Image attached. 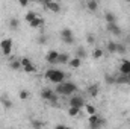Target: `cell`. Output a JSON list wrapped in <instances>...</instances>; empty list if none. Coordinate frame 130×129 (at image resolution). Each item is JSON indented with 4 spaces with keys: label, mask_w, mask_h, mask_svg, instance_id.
I'll return each mask as SVG.
<instances>
[{
    "label": "cell",
    "mask_w": 130,
    "mask_h": 129,
    "mask_svg": "<svg viewBox=\"0 0 130 129\" xmlns=\"http://www.w3.org/2000/svg\"><path fill=\"white\" fill-rule=\"evenodd\" d=\"M36 17H38V15H36V12H35V11H27V12H26V15H24V20L30 24Z\"/></svg>",
    "instance_id": "18"
},
{
    "label": "cell",
    "mask_w": 130,
    "mask_h": 129,
    "mask_svg": "<svg viewBox=\"0 0 130 129\" xmlns=\"http://www.w3.org/2000/svg\"><path fill=\"white\" fill-rule=\"evenodd\" d=\"M55 129H68V126L64 125V123H58V125L55 126Z\"/></svg>",
    "instance_id": "35"
},
{
    "label": "cell",
    "mask_w": 130,
    "mask_h": 129,
    "mask_svg": "<svg viewBox=\"0 0 130 129\" xmlns=\"http://www.w3.org/2000/svg\"><path fill=\"white\" fill-rule=\"evenodd\" d=\"M117 47H118V43H113V41H109L107 46H106L109 53H117Z\"/></svg>",
    "instance_id": "22"
},
{
    "label": "cell",
    "mask_w": 130,
    "mask_h": 129,
    "mask_svg": "<svg viewBox=\"0 0 130 129\" xmlns=\"http://www.w3.org/2000/svg\"><path fill=\"white\" fill-rule=\"evenodd\" d=\"M88 123L91 129H100L103 125H106V120L97 114H94V115H88Z\"/></svg>",
    "instance_id": "3"
},
{
    "label": "cell",
    "mask_w": 130,
    "mask_h": 129,
    "mask_svg": "<svg viewBox=\"0 0 130 129\" xmlns=\"http://www.w3.org/2000/svg\"><path fill=\"white\" fill-rule=\"evenodd\" d=\"M86 8H88V11H91V12H95L98 9V3L95 0H89V2H86Z\"/></svg>",
    "instance_id": "21"
},
{
    "label": "cell",
    "mask_w": 130,
    "mask_h": 129,
    "mask_svg": "<svg viewBox=\"0 0 130 129\" xmlns=\"http://www.w3.org/2000/svg\"><path fill=\"white\" fill-rule=\"evenodd\" d=\"M86 56V52H85V49L83 47H77V50H76V58H79V59H83Z\"/></svg>",
    "instance_id": "26"
},
{
    "label": "cell",
    "mask_w": 130,
    "mask_h": 129,
    "mask_svg": "<svg viewBox=\"0 0 130 129\" xmlns=\"http://www.w3.org/2000/svg\"><path fill=\"white\" fill-rule=\"evenodd\" d=\"M115 84H121V85H129L130 84V81H129V78L127 76H123V74H120V76H117L115 78Z\"/></svg>",
    "instance_id": "19"
},
{
    "label": "cell",
    "mask_w": 130,
    "mask_h": 129,
    "mask_svg": "<svg viewBox=\"0 0 130 129\" xmlns=\"http://www.w3.org/2000/svg\"><path fill=\"white\" fill-rule=\"evenodd\" d=\"M117 53H126V47L123 46V44H118V47H117Z\"/></svg>",
    "instance_id": "32"
},
{
    "label": "cell",
    "mask_w": 130,
    "mask_h": 129,
    "mask_svg": "<svg viewBox=\"0 0 130 129\" xmlns=\"http://www.w3.org/2000/svg\"><path fill=\"white\" fill-rule=\"evenodd\" d=\"M68 65H70L71 68H79V67L82 65V59H79V58H76V56H74V58H71V59H70Z\"/></svg>",
    "instance_id": "20"
},
{
    "label": "cell",
    "mask_w": 130,
    "mask_h": 129,
    "mask_svg": "<svg viewBox=\"0 0 130 129\" xmlns=\"http://www.w3.org/2000/svg\"><path fill=\"white\" fill-rule=\"evenodd\" d=\"M85 108H86V114H88V115L97 114V108H95L94 105H85Z\"/></svg>",
    "instance_id": "27"
},
{
    "label": "cell",
    "mask_w": 130,
    "mask_h": 129,
    "mask_svg": "<svg viewBox=\"0 0 130 129\" xmlns=\"http://www.w3.org/2000/svg\"><path fill=\"white\" fill-rule=\"evenodd\" d=\"M103 55H104V52H103V49H94L92 50V58L94 59H100V58H103Z\"/></svg>",
    "instance_id": "24"
},
{
    "label": "cell",
    "mask_w": 130,
    "mask_h": 129,
    "mask_svg": "<svg viewBox=\"0 0 130 129\" xmlns=\"http://www.w3.org/2000/svg\"><path fill=\"white\" fill-rule=\"evenodd\" d=\"M18 97H20V100H27V99L30 97V93H29L27 90H21V91L18 93Z\"/></svg>",
    "instance_id": "29"
},
{
    "label": "cell",
    "mask_w": 130,
    "mask_h": 129,
    "mask_svg": "<svg viewBox=\"0 0 130 129\" xmlns=\"http://www.w3.org/2000/svg\"><path fill=\"white\" fill-rule=\"evenodd\" d=\"M18 26H20V21H18V18H11L9 20V28L11 29H18Z\"/></svg>",
    "instance_id": "28"
},
{
    "label": "cell",
    "mask_w": 130,
    "mask_h": 129,
    "mask_svg": "<svg viewBox=\"0 0 130 129\" xmlns=\"http://www.w3.org/2000/svg\"><path fill=\"white\" fill-rule=\"evenodd\" d=\"M88 93H89V96L91 97H97L98 93H100V87H98V84H92V85H89V87H88Z\"/></svg>",
    "instance_id": "14"
},
{
    "label": "cell",
    "mask_w": 130,
    "mask_h": 129,
    "mask_svg": "<svg viewBox=\"0 0 130 129\" xmlns=\"http://www.w3.org/2000/svg\"><path fill=\"white\" fill-rule=\"evenodd\" d=\"M58 56H59V52L50 50V52L45 55V61H47L48 64H58Z\"/></svg>",
    "instance_id": "9"
},
{
    "label": "cell",
    "mask_w": 130,
    "mask_h": 129,
    "mask_svg": "<svg viewBox=\"0 0 130 129\" xmlns=\"http://www.w3.org/2000/svg\"><path fill=\"white\" fill-rule=\"evenodd\" d=\"M120 74H123V76H129L130 74V61L129 59H124L120 64Z\"/></svg>",
    "instance_id": "10"
},
{
    "label": "cell",
    "mask_w": 130,
    "mask_h": 129,
    "mask_svg": "<svg viewBox=\"0 0 130 129\" xmlns=\"http://www.w3.org/2000/svg\"><path fill=\"white\" fill-rule=\"evenodd\" d=\"M76 91H77V85L71 81H65L56 87V94L59 96H74Z\"/></svg>",
    "instance_id": "1"
},
{
    "label": "cell",
    "mask_w": 130,
    "mask_h": 129,
    "mask_svg": "<svg viewBox=\"0 0 130 129\" xmlns=\"http://www.w3.org/2000/svg\"><path fill=\"white\" fill-rule=\"evenodd\" d=\"M61 40L64 41L65 44H73L74 43V35H73V31L68 29V28H64L61 31Z\"/></svg>",
    "instance_id": "5"
},
{
    "label": "cell",
    "mask_w": 130,
    "mask_h": 129,
    "mask_svg": "<svg viewBox=\"0 0 130 129\" xmlns=\"http://www.w3.org/2000/svg\"><path fill=\"white\" fill-rule=\"evenodd\" d=\"M104 20H106L107 24H113V23H117V17H115L113 12H106V14H104Z\"/></svg>",
    "instance_id": "16"
},
{
    "label": "cell",
    "mask_w": 130,
    "mask_h": 129,
    "mask_svg": "<svg viewBox=\"0 0 130 129\" xmlns=\"http://www.w3.org/2000/svg\"><path fill=\"white\" fill-rule=\"evenodd\" d=\"M30 126L33 129H42L44 128V123L41 122V120H38V119H33L32 122H30Z\"/></svg>",
    "instance_id": "23"
},
{
    "label": "cell",
    "mask_w": 130,
    "mask_h": 129,
    "mask_svg": "<svg viewBox=\"0 0 130 129\" xmlns=\"http://www.w3.org/2000/svg\"><path fill=\"white\" fill-rule=\"evenodd\" d=\"M44 6H45L47 9H50L52 12H55V14L61 12V5H59L58 2H55V0H48V2H45Z\"/></svg>",
    "instance_id": "8"
},
{
    "label": "cell",
    "mask_w": 130,
    "mask_h": 129,
    "mask_svg": "<svg viewBox=\"0 0 130 129\" xmlns=\"http://www.w3.org/2000/svg\"><path fill=\"white\" fill-rule=\"evenodd\" d=\"M70 55L68 53H59V56H58V64H68L70 62Z\"/></svg>",
    "instance_id": "17"
},
{
    "label": "cell",
    "mask_w": 130,
    "mask_h": 129,
    "mask_svg": "<svg viewBox=\"0 0 130 129\" xmlns=\"http://www.w3.org/2000/svg\"><path fill=\"white\" fill-rule=\"evenodd\" d=\"M12 46H14V43H12L11 38H5V40H2V43H0V50H2V53H3L5 56L11 55V52H12Z\"/></svg>",
    "instance_id": "4"
},
{
    "label": "cell",
    "mask_w": 130,
    "mask_h": 129,
    "mask_svg": "<svg viewBox=\"0 0 130 129\" xmlns=\"http://www.w3.org/2000/svg\"><path fill=\"white\" fill-rule=\"evenodd\" d=\"M9 67H11L12 70H20V68H23V67H21V62H20V59H12V61L9 62Z\"/></svg>",
    "instance_id": "25"
},
{
    "label": "cell",
    "mask_w": 130,
    "mask_h": 129,
    "mask_svg": "<svg viewBox=\"0 0 130 129\" xmlns=\"http://www.w3.org/2000/svg\"><path fill=\"white\" fill-rule=\"evenodd\" d=\"M55 94H56V93H55L52 88H44V90H41V93H39L41 99H44V100H47V102H48L52 97L55 96Z\"/></svg>",
    "instance_id": "11"
},
{
    "label": "cell",
    "mask_w": 130,
    "mask_h": 129,
    "mask_svg": "<svg viewBox=\"0 0 130 129\" xmlns=\"http://www.w3.org/2000/svg\"><path fill=\"white\" fill-rule=\"evenodd\" d=\"M18 3H20V6H23V8H26V6L29 5V2H26V0H20Z\"/></svg>",
    "instance_id": "36"
},
{
    "label": "cell",
    "mask_w": 130,
    "mask_h": 129,
    "mask_svg": "<svg viewBox=\"0 0 130 129\" xmlns=\"http://www.w3.org/2000/svg\"><path fill=\"white\" fill-rule=\"evenodd\" d=\"M107 31L112 33L113 36H120V35H121V28H120L117 23H113V24H107Z\"/></svg>",
    "instance_id": "12"
},
{
    "label": "cell",
    "mask_w": 130,
    "mask_h": 129,
    "mask_svg": "<svg viewBox=\"0 0 130 129\" xmlns=\"http://www.w3.org/2000/svg\"><path fill=\"white\" fill-rule=\"evenodd\" d=\"M20 62H21V67H23V70L26 71V73H35V65L32 64V61L29 59V58H21L20 59Z\"/></svg>",
    "instance_id": "6"
},
{
    "label": "cell",
    "mask_w": 130,
    "mask_h": 129,
    "mask_svg": "<svg viewBox=\"0 0 130 129\" xmlns=\"http://www.w3.org/2000/svg\"><path fill=\"white\" fill-rule=\"evenodd\" d=\"M86 43H88V44H94V43H95V38H94V35H92V33L86 35Z\"/></svg>",
    "instance_id": "31"
},
{
    "label": "cell",
    "mask_w": 130,
    "mask_h": 129,
    "mask_svg": "<svg viewBox=\"0 0 130 129\" xmlns=\"http://www.w3.org/2000/svg\"><path fill=\"white\" fill-rule=\"evenodd\" d=\"M70 106L82 109V108L85 106V100H83V97H80V96H73V97H70Z\"/></svg>",
    "instance_id": "7"
},
{
    "label": "cell",
    "mask_w": 130,
    "mask_h": 129,
    "mask_svg": "<svg viewBox=\"0 0 130 129\" xmlns=\"http://www.w3.org/2000/svg\"><path fill=\"white\" fill-rule=\"evenodd\" d=\"M45 79L48 81V82H52V84H62L65 82V73L62 70H59V68H48L47 71H45Z\"/></svg>",
    "instance_id": "2"
},
{
    "label": "cell",
    "mask_w": 130,
    "mask_h": 129,
    "mask_svg": "<svg viewBox=\"0 0 130 129\" xmlns=\"http://www.w3.org/2000/svg\"><path fill=\"white\" fill-rule=\"evenodd\" d=\"M38 43H39V44H45V43H47V38H45L44 35H41V36L38 38Z\"/></svg>",
    "instance_id": "34"
},
{
    "label": "cell",
    "mask_w": 130,
    "mask_h": 129,
    "mask_svg": "<svg viewBox=\"0 0 130 129\" xmlns=\"http://www.w3.org/2000/svg\"><path fill=\"white\" fill-rule=\"evenodd\" d=\"M48 102H50L52 105H58V94H55V96L52 97V99H50Z\"/></svg>",
    "instance_id": "33"
},
{
    "label": "cell",
    "mask_w": 130,
    "mask_h": 129,
    "mask_svg": "<svg viewBox=\"0 0 130 129\" xmlns=\"http://www.w3.org/2000/svg\"><path fill=\"white\" fill-rule=\"evenodd\" d=\"M79 112H80L79 108H73V106H70V109H68V115H70V117H76V115H79Z\"/></svg>",
    "instance_id": "30"
},
{
    "label": "cell",
    "mask_w": 130,
    "mask_h": 129,
    "mask_svg": "<svg viewBox=\"0 0 130 129\" xmlns=\"http://www.w3.org/2000/svg\"><path fill=\"white\" fill-rule=\"evenodd\" d=\"M127 78H129V81H130V74H129V76H127Z\"/></svg>",
    "instance_id": "37"
},
{
    "label": "cell",
    "mask_w": 130,
    "mask_h": 129,
    "mask_svg": "<svg viewBox=\"0 0 130 129\" xmlns=\"http://www.w3.org/2000/svg\"><path fill=\"white\" fill-rule=\"evenodd\" d=\"M42 24H44V18H41V17H36V18L33 20L29 26H30L32 29H39V28H42Z\"/></svg>",
    "instance_id": "15"
},
{
    "label": "cell",
    "mask_w": 130,
    "mask_h": 129,
    "mask_svg": "<svg viewBox=\"0 0 130 129\" xmlns=\"http://www.w3.org/2000/svg\"><path fill=\"white\" fill-rule=\"evenodd\" d=\"M0 103H2V106L6 109V111H9L11 108H12V102H11V99L8 96H2L0 97Z\"/></svg>",
    "instance_id": "13"
}]
</instances>
